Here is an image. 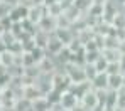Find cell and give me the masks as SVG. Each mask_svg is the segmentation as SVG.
I'll return each instance as SVG.
<instances>
[{"mask_svg": "<svg viewBox=\"0 0 125 111\" xmlns=\"http://www.w3.org/2000/svg\"><path fill=\"white\" fill-rule=\"evenodd\" d=\"M80 103H81V106H83L86 111H93L96 110L98 106H100V103H98V96H96V91H93V89H90L86 94H84L83 98L80 99Z\"/></svg>", "mask_w": 125, "mask_h": 111, "instance_id": "7a4b0ae2", "label": "cell"}, {"mask_svg": "<svg viewBox=\"0 0 125 111\" xmlns=\"http://www.w3.org/2000/svg\"><path fill=\"white\" fill-rule=\"evenodd\" d=\"M102 57L110 64V62H120L122 54L118 49H102Z\"/></svg>", "mask_w": 125, "mask_h": 111, "instance_id": "5b68a950", "label": "cell"}, {"mask_svg": "<svg viewBox=\"0 0 125 111\" xmlns=\"http://www.w3.org/2000/svg\"><path fill=\"white\" fill-rule=\"evenodd\" d=\"M95 67H96V72L102 74V72H106V67H108V62L105 61L103 57H100L96 62H95Z\"/></svg>", "mask_w": 125, "mask_h": 111, "instance_id": "30bf717a", "label": "cell"}, {"mask_svg": "<svg viewBox=\"0 0 125 111\" xmlns=\"http://www.w3.org/2000/svg\"><path fill=\"white\" fill-rule=\"evenodd\" d=\"M124 88H125V72H124Z\"/></svg>", "mask_w": 125, "mask_h": 111, "instance_id": "8fae6325", "label": "cell"}, {"mask_svg": "<svg viewBox=\"0 0 125 111\" xmlns=\"http://www.w3.org/2000/svg\"><path fill=\"white\" fill-rule=\"evenodd\" d=\"M106 74H108V76H112V74H122L120 62H110L108 67H106Z\"/></svg>", "mask_w": 125, "mask_h": 111, "instance_id": "ba28073f", "label": "cell"}, {"mask_svg": "<svg viewBox=\"0 0 125 111\" xmlns=\"http://www.w3.org/2000/svg\"><path fill=\"white\" fill-rule=\"evenodd\" d=\"M117 108L125 110V88L117 91Z\"/></svg>", "mask_w": 125, "mask_h": 111, "instance_id": "9c48e42d", "label": "cell"}, {"mask_svg": "<svg viewBox=\"0 0 125 111\" xmlns=\"http://www.w3.org/2000/svg\"><path fill=\"white\" fill-rule=\"evenodd\" d=\"M90 84H91V89L93 91H105V89H108V74L106 72L96 74V77Z\"/></svg>", "mask_w": 125, "mask_h": 111, "instance_id": "3957f363", "label": "cell"}, {"mask_svg": "<svg viewBox=\"0 0 125 111\" xmlns=\"http://www.w3.org/2000/svg\"><path fill=\"white\" fill-rule=\"evenodd\" d=\"M80 103V98L73 93V91H64L61 94V101H59V106H61L62 110H74L76 108V104Z\"/></svg>", "mask_w": 125, "mask_h": 111, "instance_id": "6da1fadb", "label": "cell"}, {"mask_svg": "<svg viewBox=\"0 0 125 111\" xmlns=\"http://www.w3.org/2000/svg\"><path fill=\"white\" fill-rule=\"evenodd\" d=\"M31 110L32 111H49L51 110V103L46 96H39L34 101H31Z\"/></svg>", "mask_w": 125, "mask_h": 111, "instance_id": "277c9868", "label": "cell"}, {"mask_svg": "<svg viewBox=\"0 0 125 111\" xmlns=\"http://www.w3.org/2000/svg\"><path fill=\"white\" fill-rule=\"evenodd\" d=\"M83 71H84V77H86L88 83H91V81L96 77V74H98L95 64H83Z\"/></svg>", "mask_w": 125, "mask_h": 111, "instance_id": "52a82bcc", "label": "cell"}, {"mask_svg": "<svg viewBox=\"0 0 125 111\" xmlns=\"http://www.w3.org/2000/svg\"><path fill=\"white\" fill-rule=\"evenodd\" d=\"M124 88V74L108 76V91H120Z\"/></svg>", "mask_w": 125, "mask_h": 111, "instance_id": "8992f818", "label": "cell"}]
</instances>
